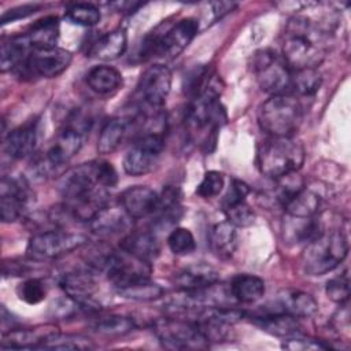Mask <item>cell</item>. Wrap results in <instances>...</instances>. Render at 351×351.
<instances>
[{
  "mask_svg": "<svg viewBox=\"0 0 351 351\" xmlns=\"http://www.w3.org/2000/svg\"><path fill=\"white\" fill-rule=\"evenodd\" d=\"M248 193H250V186L244 181L232 180L225 196L222 197V210L232 204L244 202Z\"/></svg>",
  "mask_w": 351,
  "mask_h": 351,
  "instance_id": "obj_46",
  "label": "cell"
},
{
  "mask_svg": "<svg viewBox=\"0 0 351 351\" xmlns=\"http://www.w3.org/2000/svg\"><path fill=\"white\" fill-rule=\"evenodd\" d=\"M59 32V19L56 16H45L36 21L25 34L33 49H45L56 47Z\"/></svg>",
  "mask_w": 351,
  "mask_h": 351,
  "instance_id": "obj_29",
  "label": "cell"
},
{
  "mask_svg": "<svg viewBox=\"0 0 351 351\" xmlns=\"http://www.w3.org/2000/svg\"><path fill=\"white\" fill-rule=\"evenodd\" d=\"M30 199L27 184L21 178L1 180L0 186V217L3 222H15L23 214Z\"/></svg>",
  "mask_w": 351,
  "mask_h": 351,
  "instance_id": "obj_16",
  "label": "cell"
},
{
  "mask_svg": "<svg viewBox=\"0 0 351 351\" xmlns=\"http://www.w3.org/2000/svg\"><path fill=\"white\" fill-rule=\"evenodd\" d=\"M154 332L159 341L170 350H204L210 346L199 325L182 317H166L155 321Z\"/></svg>",
  "mask_w": 351,
  "mask_h": 351,
  "instance_id": "obj_8",
  "label": "cell"
},
{
  "mask_svg": "<svg viewBox=\"0 0 351 351\" xmlns=\"http://www.w3.org/2000/svg\"><path fill=\"white\" fill-rule=\"evenodd\" d=\"M208 245L211 252L219 259H229L237 247V230L230 222L223 221L215 223L208 236Z\"/></svg>",
  "mask_w": 351,
  "mask_h": 351,
  "instance_id": "obj_28",
  "label": "cell"
},
{
  "mask_svg": "<svg viewBox=\"0 0 351 351\" xmlns=\"http://www.w3.org/2000/svg\"><path fill=\"white\" fill-rule=\"evenodd\" d=\"M174 281L180 291H195L217 284L219 281V276L210 265L193 263L177 273Z\"/></svg>",
  "mask_w": 351,
  "mask_h": 351,
  "instance_id": "obj_23",
  "label": "cell"
},
{
  "mask_svg": "<svg viewBox=\"0 0 351 351\" xmlns=\"http://www.w3.org/2000/svg\"><path fill=\"white\" fill-rule=\"evenodd\" d=\"M167 245L176 255H189L196 248V241L192 232L186 228H176L167 237Z\"/></svg>",
  "mask_w": 351,
  "mask_h": 351,
  "instance_id": "obj_40",
  "label": "cell"
},
{
  "mask_svg": "<svg viewBox=\"0 0 351 351\" xmlns=\"http://www.w3.org/2000/svg\"><path fill=\"white\" fill-rule=\"evenodd\" d=\"M325 293L335 303H346L350 296V280L347 271L329 280L325 287Z\"/></svg>",
  "mask_w": 351,
  "mask_h": 351,
  "instance_id": "obj_44",
  "label": "cell"
},
{
  "mask_svg": "<svg viewBox=\"0 0 351 351\" xmlns=\"http://www.w3.org/2000/svg\"><path fill=\"white\" fill-rule=\"evenodd\" d=\"M71 52L63 48L33 49L25 63L18 69L30 77L53 78L66 71L71 63Z\"/></svg>",
  "mask_w": 351,
  "mask_h": 351,
  "instance_id": "obj_15",
  "label": "cell"
},
{
  "mask_svg": "<svg viewBox=\"0 0 351 351\" xmlns=\"http://www.w3.org/2000/svg\"><path fill=\"white\" fill-rule=\"evenodd\" d=\"M85 80L86 85L97 95H110L118 90L123 84L122 74L117 69L106 64L90 69Z\"/></svg>",
  "mask_w": 351,
  "mask_h": 351,
  "instance_id": "obj_32",
  "label": "cell"
},
{
  "mask_svg": "<svg viewBox=\"0 0 351 351\" xmlns=\"http://www.w3.org/2000/svg\"><path fill=\"white\" fill-rule=\"evenodd\" d=\"M302 119V104L292 93L271 95L258 108V123L270 137H293Z\"/></svg>",
  "mask_w": 351,
  "mask_h": 351,
  "instance_id": "obj_4",
  "label": "cell"
},
{
  "mask_svg": "<svg viewBox=\"0 0 351 351\" xmlns=\"http://www.w3.org/2000/svg\"><path fill=\"white\" fill-rule=\"evenodd\" d=\"M199 30V22L193 18H184L160 33L148 34L140 47L141 60L151 58L174 59L195 38Z\"/></svg>",
  "mask_w": 351,
  "mask_h": 351,
  "instance_id": "obj_5",
  "label": "cell"
},
{
  "mask_svg": "<svg viewBox=\"0 0 351 351\" xmlns=\"http://www.w3.org/2000/svg\"><path fill=\"white\" fill-rule=\"evenodd\" d=\"M117 170L106 160H92L66 171L59 191L66 199V210L78 221L89 222L107 207V188L115 186Z\"/></svg>",
  "mask_w": 351,
  "mask_h": 351,
  "instance_id": "obj_1",
  "label": "cell"
},
{
  "mask_svg": "<svg viewBox=\"0 0 351 351\" xmlns=\"http://www.w3.org/2000/svg\"><path fill=\"white\" fill-rule=\"evenodd\" d=\"M130 126V119L123 117H115L108 119L99 134L97 151L100 154L114 152L125 140Z\"/></svg>",
  "mask_w": 351,
  "mask_h": 351,
  "instance_id": "obj_33",
  "label": "cell"
},
{
  "mask_svg": "<svg viewBox=\"0 0 351 351\" xmlns=\"http://www.w3.org/2000/svg\"><path fill=\"white\" fill-rule=\"evenodd\" d=\"M60 288L74 304L84 308H97L95 295L99 285L90 271L66 273L60 280Z\"/></svg>",
  "mask_w": 351,
  "mask_h": 351,
  "instance_id": "obj_17",
  "label": "cell"
},
{
  "mask_svg": "<svg viewBox=\"0 0 351 351\" xmlns=\"http://www.w3.org/2000/svg\"><path fill=\"white\" fill-rule=\"evenodd\" d=\"M232 298L239 303H254L265 295V281L252 274H237L229 284Z\"/></svg>",
  "mask_w": 351,
  "mask_h": 351,
  "instance_id": "obj_31",
  "label": "cell"
},
{
  "mask_svg": "<svg viewBox=\"0 0 351 351\" xmlns=\"http://www.w3.org/2000/svg\"><path fill=\"white\" fill-rule=\"evenodd\" d=\"M121 250L151 263L158 258L160 245L156 236L151 232H130L121 241Z\"/></svg>",
  "mask_w": 351,
  "mask_h": 351,
  "instance_id": "obj_27",
  "label": "cell"
},
{
  "mask_svg": "<svg viewBox=\"0 0 351 351\" xmlns=\"http://www.w3.org/2000/svg\"><path fill=\"white\" fill-rule=\"evenodd\" d=\"M128 48V34L125 29L118 27L100 36L89 48L88 53L100 60H114L125 53Z\"/></svg>",
  "mask_w": 351,
  "mask_h": 351,
  "instance_id": "obj_25",
  "label": "cell"
},
{
  "mask_svg": "<svg viewBox=\"0 0 351 351\" xmlns=\"http://www.w3.org/2000/svg\"><path fill=\"white\" fill-rule=\"evenodd\" d=\"M165 148L163 133L145 132L136 140L123 158V170L126 174L138 177L149 173Z\"/></svg>",
  "mask_w": 351,
  "mask_h": 351,
  "instance_id": "obj_12",
  "label": "cell"
},
{
  "mask_svg": "<svg viewBox=\"0 0 351 351\" xmlns=\"http://www.w3.org/2000/svg\"><path fill=\"white\" fill-rule=\"evenodd\" d=\"M322 78L317 69H303L292 70L291 77V93L310 96L314 95L321 86Z\"/></svg>",
  "mask_w": 351,
  "mask_h": 351,
  "instance_id": "obj_36",
  "label": "cell"
},
{
  "mask_svg": "<svg viewBox=\"0 0 351 351\" xmlns=\"http://www.w3.org/2000/svg\"><path fill=\"white\" fill-rule=\"evenodd\" d=\"M103 271L114 288L118 289L129 284L149 278L152 267L149 262L121 250V252H110Z\"/></svg>",
  "mask_w": 351,
  "mask_h": 351,
  "instance_id": "obj_13",
  "label": "cell"
},
{
  "mask_svg": "<svg viewBox=\"0 0 351 351\" xmlns=\"http://www.w3.org/2000/svg\"><path fill=\"white\" fill-rule=\"evenodd\" d=\"M322 206V196L313 188L302 186L285 204L284 210L287 215L295 218H311L315 217Z\"/></svg>",
  "mask_w": 351,
  "mask_h": 351,
  "instance_id": "obj_26",
  "label": "cell"
},
{
  "mask_svg": "<svg viewBox=\"0 0 351 351\" xmlns=\"http://www.w3.org/2000/svg\"><path fill=\"white\" fill-rule=\"evenodd\" d=\"M304 162V148L293 137H270L261 143L256 163L262 174L280 178L298 173Z\"/></svg>",
  "mask_w": 351,
  "mask_h": 351,
  "instance_id": "obj_3",
  "label": "cell"
},
{
  "mask_svg": "<svg viewBox=\"0 0 351 351\" xmlns=\"http://www.w3.org/2000/svg\"><path fill=\"white\" fill-rule=\"evenodd\" d=\"M16 293L21 300L27 304H37L47 296V287L38 278H27L16 288Z\"/></svg>",
  "mask_w": 351,
  "mask_h": 351,
  "instance_id": "obj_41",
  "label": "cell"
},
{
  "mask_svg": "<svg viewBox=\"0 0 351 351\" xmlns=\"http://www.w3.org/2000/svg\"><path fill=\"white\" fill-rule=\"evenodd\" d=\"M156 213V223L159 225H171L181 217V192L178 188L167 186L162 192V195L159 196V207Z\"/></svg>",
  "mask_w": 351,
  "mask_h": 351,
  "instance_id": "obj_34",
  "label": "cell"
},
{
  "mask_svg": "<svg viewBox=\"0 0 351 351\" xmlns=\"http://www.w3.org/2000/svg\"><path fill=\"white\" fill-rule=\"evenodd\" d=\"M254 321L270 335L277 337H292L300 333V325L298 318L282 314V313H263L261 315H254Z\"/></svg>",
  "mask_w": 351,
  "mask_h": 351,
  "instance_id": "obj_30",
  "label": "cell"
},
{
  "mask_svg": "<svg viewBox=\"0 0 351 351\" xmlns=\"http://www.w3.org/2000/svg\"><path fill=\"white\" fill-rule=\"evenodd\" d=\"M223 213L226 215V221L236 228L250 226L255 221V214L245 200L223 208Z\"/></svg>",
  "mask_w": 351,
  "mask_h": 351,
  "instance_id": "obj_42",
  "label": "cell"
},
{
  "mask_svg": "<svg viewBox=\"0 0 351 351\" xmlns=\"http://www.w3.org/2000/svg\"><path fill=\"white\" fill-rule=\"evenodd\" d=\"M36 10H38V5H34V4H26V5H21V7L8 10V11L1 16V23L5 25V23H8V22H14V21H16V19L26 18V16L34 14Z\"/></svg>",
  "mask_w": 351,
  "mask_h": 351,
  "instance_id": "obj_47",
  "label": "cell"
},
{
  "mask_svg": "<svg viewBox=\"0 0 351 351\" xmlns=\"http://www.w3.org/2000/svg\"><path fill=\"white\" fill-rule=\"evenodd\" d=\"M136 328L134 321L126 315H106L93 322V329L104 336H122Z\"/></svg>",
  "mask_w": 351,
  "mask_h": 351,
  "instance_id": "obj_37",
  "label": "cell"
},
{
  "mask_svg": "<svg viewBox=\"0 0 351 351\" xmlns=\"http://www.w3.org/2000/svg\"><path fill=\"white\" fill-rule=\"evenodd\" d=\"M282 348L291 350V351H310V350H328L329 346L324 344L319 340L304 337L299 333L292 337H288L287 341L282 343Z\"/></svg>",
  "mask_w": 351,
  "mask_h": 351,
  "instance_id": "obj_45",
  "label": "cell"
},
{
  "mask_svg": "<svg viewBox=\"0 0 351 351\" xmlns=\"http://www.w3.org/2000/svg\"><path fill=\"white\" fill-rule=\"evenodd\" d=\"M66 16L81 26H95L100 22L101 14L99 8L90 3H75L66 10Z\"/></svg>",
  "mask_w": 351,
  "mask_h": 351,
  "instance_id": "obj_38",
  "label": "cell"
},
{
  "mask_svg": "<svg viewBox=\"0 0 351 351\" xmlns=\"http://www.w3.org/2000/svg\"><path fill=\"white\" fill-rule=\"evenodd\" d=\"M211 7H213L214 16L215 18H222L223 15L232 12L237 7V4L236 3H229V1H218V3H213Z\"/></svg>",
  "mask_w": 351,
  "mask_h": 351,
  "instance_id": "obj_48",
  "label": "cell"
},
{
  "mask_svg": "<svg viewBox=\"0 0 351 351\" xmlns=\"http://www.w3.org/2000/svg\"><path fill=\"white\" fill-rule=\"evenodd\" d=\"M33 51L27 36L16 34L4 37L1 40V52H0V69L3 73L14 69H19L29 53Z\"/></svg>",
  "mask_w": 351,
  "mask_h": 351,
  "instance_id": "obj_24",
  "label": "cell"
},
{
  "mask_svg": "<svg viewBox=\"0 0 351 351\" xmlns=\"http://www.w3.org/2000/svg\"><path fill=\"white\" fill-rule=\"evenodd\" d=\"M330 22L298 14L289 19L282 34V59L291 70L317 69L325 59Z\"/></svg>",
  "mask_w": 351,
  "mask_h": 351,
  "instance_id": "obj_2",
  "label": "cell"
},
{
  "mask_svg": "<svg viewBox=\"0 0 351 351\" xmlns=\"http://www.w3.org/2000/svg\"><path fill=\"white\" fill-rule=\"evenodd\" d=\"M347 237L336 230L321 233L310 241L302 255L303 270L308 276H322L335 270L347 256Z\"/></svg>",
  "mask_w": 351,
  "mask_h": 351,
  "instance_id": "obj_6",
  "label": "cell"
},
{
  "mask_svg": "<svg viewBox=\"0 0 351 351\" xmlns=\"http://www.w3.org/2000/svg\"><path fill=\"white\" fill-rule=\"evenodd\" d=\"M252 70L261 89L270 93V96L291 93L292 70L288 67L282 56H278L274 51L261 49L255 52Z\"/></svg>",
  "mask_w": 351,
  "mask_h": 351,
  "instance_id": "obj_9",
  "label": "cell"
},
{
  "mask_svg": "<svg viewBox=\"0 0 351 351\" xmlns=\"http://www.w3.org/2000/svg\"><path fill=\"white\" fill-rule=\"evenodd\" d=\"M37 143H38L37 123L30 122L10 132L4 141V148L11 158L23 159L34 152Z\"/></svg>",
  "mask_w": 351,
  "mask_h": 351,
  "instance_id": "obj_22",
  "label": "cell"
},
{
  "mask_svg": "<svg viewBox=\"0 0 351 351\" xmlns=\"http://www.w3.org/2000/svg\"><path fill=\"white\" fill-rule=\"evenodd\" d=\"M89 130V121L81 115H74L49 144L44 160L51 167H60L69 163L81 149Z\"/></svg>",
  "mask_w": 351,
  "mask_h": 351,
  "instance_id": "obj_11",
  "label": "cell"
},
{
  "mask_svg": "<svg viewBox=\"0 0 351 351\" xmlns=\"http://www.w3.org/2000/svg\"><path fill=\"white\" fill-rule=\"evenodd\" d=\"M186 125L192 134H203L206 143L215 136L226 121V112L219 101L218 89L210 84L197 96L192 97L186 110Z\"/></svg>",
  "mask_w": 351,
  "mask_h": 351,
  "instance_id": "obj_7",
  "label": "cell"
},
{
  "mask_svg": "<svg viewBox=\"0 0 351 351\" xmlns=\"http://www.w3.org/2000/svg\"><path fill=\"white\" fill-rule=\"evenodd\" d=\"M223 185H225L223 174L219 173V171H215V170H210L204 174L200 184L197 185L196 193L200 197L210 199V197H214V196L219 195Z\"/></svg>",
  "mask_w": 351,
  "mask_h": 351,
  "instance_id": "obj_43",
  "label": "cell"
},
{
  "mask_svg": "<svg viewBox=\"0 0 351 351\" xmlns=\"http://www.w3.org/2000/svg\"><path fill=\"white\" fill-rule=\"evenodd\" d=\"M88 223L96 236L111 237L132 230L133 218L122 207H104Z\"/></svg>",
  "mask_w": 351,
  "mask_h": 351,
  "instance_id": "obj_21",
  "label": "cell"
},
{
  "mask_svg": "<svg viewBox=\"0 0 351 351\" xmlns=\"http://www.w3.org/2000/svg\"><path fill=\"white\" fill-rule=\"evenodd\" d=\"M318 303L307 292L299 289L281 291L270 307H265L263 313H282L295 318H307L317 313Z\"/></svg>",
  "mask_w": 351,
  "mask_h": 351,
  "instance_id": "obj_18",
  "label": "cell"
},
{
  "mask_svg": "<svg viewBox=\"0 0 351 351\" xmlns=\"http://www.w3.org/2000/svg\"><path fill=\"white\" fill-rule=\"evenodd\" d=\"M117 293L125 299L130 300H137V302H149V300H156L165 295L163 288L151 281V278L141 280L133 284H129L126 287L118 288Z\"/></svg>",
  "mask_w": 351,
  "mask_h": 351,
  "instance_id": "obj_35",
  "label": "cell"
},
{
  "mask_svg": "<svg viewBox=\"0 0 351 351\" xmlns=\"http://www.w3.org/2000/svg\"><path fill=\"white\" fill-rule=\"evenodd\" d=\"M59 332V328L53 324L37 325L34 328H11L3 333L1 348H41Z\"/></svg>",
  "mask_w": 351,
  "mask_h": 351,
  "instance_id": "obj_19",
  "label": "cell"
},
{
  "mask_svg": "<svg viewBox=\"0 0 351 351\" xmlns=\"http://www.w3.org/2000/svg\"><path fill=\"white\" fill-rule=\"evenodd\" d=\"M90 339L81 335H62L60 332L51 337L41 348L52 350H90L93 348Z\"/></svg>",
  "mask_w": 351,
  "mask_h": 351,
  "instance_id": "obj_39",
  "label": "cell"
},
{
  "mask_svg": "<svg viewBox=\"0 0 351 351\" xmlns=\"http://www.w3.org/2000/svg\"><path fill=\"white\" fill-rule=\"evenodd\" d=\"M121 207L133 218H145L156 213L159 207V195L145 186L136 185L125 189L119 196Z\"/></svg>",
  "mask_w": 351,
  "mask_h": 351,
  "instance_id": "obj_20",
  "label": "cell"
},
{
  "mask_svg": "<svg viewBox=\"0 0 351 351\" xmlns=\"http://www.w3.org/2000/svg\"><path fill=\"white\" fill-rule=\"evenodd\" d=\"M171 88V71L167 66L156 63L145 69L141 74L136 96L144 108L151 111L159 110L170 93Z\"/></svg>",
  "mask_w": 351,
  "mask_h": 351,
  "instance_id": "obj_14",
  "label": "cell"
},
{
  "mask_svg": "<svg viewBox=\"0 0 351 351\" xmlns=\"http://www.w3.org/2000/svg\"><path fill=\"white\" fill-rule=\"evenodd\" d=\"M85 244H88V237L82 233L45 230L30 237L26 255L33 261H48L63 256Z\"/></svg>",
  "mask_w": 351,
  "mask_h": 351,
  "instance_id": "obj_10",
  "label": "cell"
}]
</instances>
